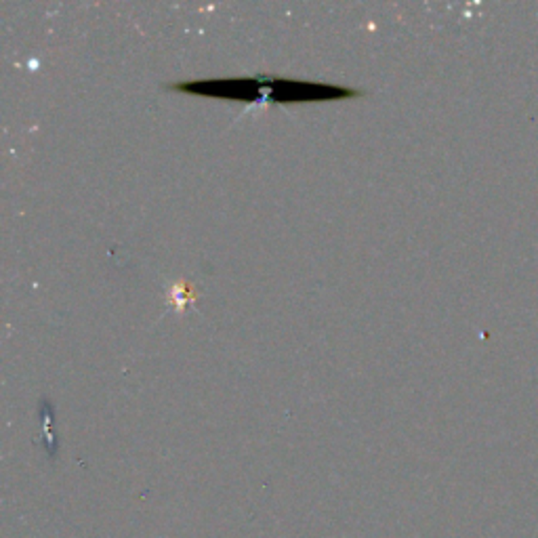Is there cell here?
<instances>
[{"instance_id":"obj_1","label":"cell","mask_w":538,"mask_h":538,"mask_svg":"<svg viewBox=\"0 0 538 538\" xmlns=\"http://www.w3.org/2000/svg\"><path fill=\"white\" fill-rule=\"evenodd\" d=\"M170 90L219 97L231 101H276V103H301V101H330L351 99L366 95L364 88L335 86L324 82H303L278 76H255V78H210V80H187L166 84Z\"/></svg>"},{"instance_id":"obj_2","label":"cell","mask_w":538,"mask_h":538,"mask_svg":"<svg viewBox=\"0 0 538 538\" xmlns=\"http://www.w3.org/2000/svg\"><path fill=\"white\" fill-rule=\"evenodd\" d=\"M170 301H173L175 305H179V307H183L185 303H189V301H191L189 286H187V284H179V286H175V288H173V297H170Z\"/></svg>"}]
</instances>
